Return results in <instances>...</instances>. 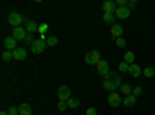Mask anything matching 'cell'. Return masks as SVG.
I'll use <instances>...</instances> for the list:
<instances>
[{
	"label": "cell",
	"instance_id": "cell-1",
	"mask_svg": "<svg viewBox=\"0 0 155 115\" xmlns=\"http://www.w3.org/2000/svg\"><path fill=\"white\" fill-rule=\"evenodd\" d=\"M102 87L109 92H115L116 89L121 87V76L116 72H109V75H106L102 79Z\"/></svg>",
	"mask_w": 155,
	"mask_h": 115
},
{
	"label": "cell",
	"instance_id": "cell-2",
	"mask_svg": "<svg viewBox=\"0 0 155 115\" xmlns=\"http://www.w3.org/2000/svg\"><path fill=\"white\" fill-rule=\"evenodd\" d=\"M84 61L88 64V66H95V64H98L101 61V55H99V52H96V50H92V52L85 53Z\"/></svg>",
	"mask_w": 155,
	"mask_h": 115
},
{
	"label": "cell",
	"instance_id": "cell-3",
	"mask_svg": "<svg viewBox=\"0 0 155 115\" xmlns=\"http://www.w3.org/2000/svg\"><path fill=\"white\" fill-rule=\"evenodd\" d=\"M8 22L9 25H12V27H20V25L23 23V16H20L19 12H9V16H8Z\"/></svg>",
	"mask_w": 155,
	"mask_h": 115
},
{
	"label": "cell",
	"instance_id": "cell-4",
	"mask_svg": "<svg viewBox=\"0 0 155 115\" xmlns=\"http://www.w3.org/2000/svg\"><path fill=\"white\" fill-rule=\"evenodd\" d=\"M45 48H47V42H45V41L36 39V41H34V44L31 45V52H33L34 55H41Z\"/></svg>",
	"mask_w": 155,
	"mask_h": 115
},
{
	"label": "cell",
	"instance_id": "cell-5",
	"mask_svg": "<svg viewBox=\"0 0 155 115\" xmlns=\"http://www.w3.org/2000/svg\"><path fill=\"white\" fill-rule=\"evenodd\" d=\"M58 98L59 101H68L71 98V93H70V89L67 86H61L59 90H58Z\"/></svg>",
	"mask_w": 155,
	"mask_h": 115
},
{
	"label": "cell",
	"instance_id": "cell-6",
	"mask_svg": "<svg viewBox=\"0 0 155 115\" xmlns=\"http://www.w3.org/2000/svg\"><path fill=\"white\" fill-rule=\"evenodd\" d=\"M27 30H25V27H16L14 30H12V37H14L16 41H25V37H27Z\"/></svg>",
	"mask_w": 155,
	"mask_h": 115
},
{
	"label": "cell",
	"instance_id": "cell-7",
	"mask_svg": "<svg viewBox=\"0 0 155 115\" xmlns=\"http://www.w3.org/2000/svg\"><path fill=\"white\" fill-rule=\"evenodd\" d=\"M129 16H130V9H129L127 6H118V8H116V11H115V17H116V19L124 20V19H127Z\"/></svg>",
	"mask_w": 155,
	"mask_h": 115
},
{
	"label": "cell",
	"instance_id": "cell-8",
	"mask_svg": "<svg viewBox=\"0 0 155 115\" xmlns=\"http://www.w3.org/2000/svg\"><path fill=\"white\" fill-rule=\"evenodd\" d=\"M107 101H109V106L110 107H118L120 104H121V95H118L116 92H112L110 95H109V98H107Z\"/></svg>",
	"mask_w": 155,
	"mask_h": 115
},
{
	"label": "cell",
	"instance_id": "cell-9",
	"mask_svg": "<svg viewBox=\"0 0 155 115\" xmlns=\"http://www.w3.org/2000/svg\"><path fill=\"white\" fill-rule=\"evenodd\" d=\"M3 45H5V48L6 50H9V52H14V50L17 48V41L14 39V37H5V39H3Z\"/></svg>",
	"mask_w": 155,
	"mask_h": 115
},
{
	"label": "cell",
	"instance_id": "cell-10",
	"mask_svg": "<svg viewBox=\"0 0 155 115\" xmlns=\"http://www.w3.org/2000/svg\"><path fill=\"white\" fill-rule=\"evenodd\" d=\"M96 70H98V73L99 75H102V76H106V75H109V62L107 61H99L98 64H96Z\"/></svg>",
	"mask_w": 155,
	"mask_h": 115
},
{
	"label": "cell",
	"instance_id": "cell-11",
	"mask_svg": "<svg viewBox=\"0 0 155 115\" xmlns=\"http://www.w3.org/2000/svg\"><path fill=\"white\" fill-rule=\"evenodd\" d=\"M12 56H14L16 61H23L25 58H27V50L22 48V47H17L14 52H12Z\"/></svg>",
	"mask_w": 155,
	"mask_h": 115
},
{
	"label": "cell",
	"instance_id": "cell-12",
	"mask_svg": "<svg viewBox=\"0 0 155 115\" xmlns=\"http://www.w3.org/2000/svg\"><path fill=\"white\" fill-rule=\"evenodd\" d=\"M116 3L112 2V0H106L104 3H102V9H104V12H112V14H115V11H116Z\"/></svg>",
	"mask_w": 155,
	"mask_h": 115
},
{
	"label": "cell",
	"instance_id": "cell-13",
	"mask_svg": "<svg viewBox=\"0 0 155 115\" xmlns=\"http://www.w3.org/2000/svg\"><path fill=\"white\" fill-rule=\"evenodd\" d=\"M112 36L115 37V39H118V37L123 36L124 33V28H123V25H112V30H110Z\"/></svg>",
	"mask_w": 155,
	"mask_h": 115
},
{
	"label": "cell",
	"instance_id": "cell-14",
	"mask_svg": "<svg viewBox=\"0 0 155 115\" xmlns=\"http://www.w3.org/2000/svg\"><path fill=\"white\" fill-rule=\"evenodd\" d=\"M123 104H124L126 107H132V106H135V104H137V96H134L132 93H130V95H127V96L123 100Z\"/></svg>",
	"mask_w": 155,
	"mask_h": 115
},
{
	"label": "cell",
	"instance_id": "cell-15",
	"mask_svg": "<svg viewBox=\"0 0 155 115\" xmlns=\"http://www.w3.org/2000/svg\"><path fill=\"white\" fill-rule=\"evenodd\" d=\"M19 115H31V106L27 103H22L19 106Z\"/></svg>",
	"mask_w": 155,
	"mask_h": 115
},
{
	"label": "cell",
	"instance_id": "cell-16",
	"mask_svg": "<svg viewBox=\"0 0 155 115\" xmlns=\"http://www.w3.org/2000/svg\"><path fill=\"white\" fill-rule=\"evenodd\" d=\"M129 73H130V75L134 76V78H138V76H140L141 73H143V72H141L140 66H137V64H132V66L129 67Z\"/></svg>",
	"mask_w": 155,
	"mask_h": 115
},
{
	"label": "cell",
	"instance_id": "cell-17",
	"mask_svg": "<svg viewBox=\"0 0 155 115\" xmlns=\"http://www.w3.org/2000/svg\"><path fill=\"white\" fill-rule=\"evenodd\" d=\"M25 30H27V33L33 34L34 31H37V30H39V27H37V23H36L34 20H30L27 25H25Z\"/></svg>",
	"mask_w": 155,
	"mask_h": 115
},
{
	"label": "cell",
	"instance_id": "cell-18",
	"mask_svg": "<svg viewBox=\"0 0 155 115\" xmlns=\"http://www.w3.org/2000/svg\"><path fill=\"white\" fill-rule=\"evenodd\" d=\"M124 62H127L129 66L135 64V55H134V52H126L124 53Z\"/></svg>",
	"mask_w": 155,
	"mask_h": 115
},
{
	"label": "cell",
	"instance_id": "cell-19",
	"mask_svg": "<svg viewBox=\"0 0 155 115\" xmlns=\"http://www.w3.org/2000/svg\"><path fill=\"white\" fill-rule=\"evenodd\" d=\"M120 89H121V93H123V95H126V96H127V95H130V93H132V90H134V87H132L130 84H127V83L121 84V87H120Z\"/></svg>",
	"mask_w": 155,
	"mask_h": 115
},
{
	"label": "cell",
	"instance_id": "cell-20",
	"mask_svg": "<svg viewBox=\"0 0 155 115\" xmlns=\"http://www.w3.org/2000/svg\"><path fill=\"white\" fill-rule=\"evenodd\" d=\"M115 14H112V12H104V16H102V20H104L106 23H110V25H113V22H115Z\"/></svg>",
	"mask_w": 155,
	"mask_h": 115
},
{
	"label": "cell",
	"instance_id": "cell-21",
	"mask_svg": "<svg viewBox=\"0 0 155 115\" xmlns=\"http://www.w3.org/2000/svg\"><path fill=\"white\" fill-rule=\"evenodd\" d=\"M11 59H14V56H12V52H9V50H5V52L2 53V61H3V62H9Z\"/></svg>",
	"mask_w": 155,
	"mask_h": 115
},
{
	"label": "cell",
	"instance_id": "cell-22",
	"mask_svg": "<svg viewBox=\"0 0 155 115\" xmlns=\"http://www.w3.org/2000/svg\"><path fill=\"white\" fill-rule=\"evenodd\" d=\"M67 104H68V107H70V109H74V107H78V106L81 104V101L78 100V98H70V100L67 101Z\"/></svg>",
	"mask_w": 155,
	"mask_h": 115
},
{
	"label": "cell",
	"instance_id": "cell-23",
	"mask_svg": "<svg viewBox=\"0 0 155 115\" xmlns=\"http://www.w3.org/2000/svg\"><path fill=\"white\" fill-rule=\"evenodd\" d=\"M143 75L146 76V78H153V76H155V70H153V67H146V69L143 70Z\"/></svg>",
	"mask_w": 155,
	"mask_h": 115
},
{
	"label": "cell",
	"instance_id": "cell-24",
	"mask_svg": "<svg viewBox=\"0 0 155 115\" xmlns=\"http://www.w3.org/2000/svg\"><path fill=\"white\" fill-rule=\"evenodd\" d=\"M58 42H59V39L56 36H50L48 39H47V45L48 47H54V45H58Z\"/></svg>",
	"mask_w": 155,
	"mask_h": 115
},
{
	"label": "cell",
	"instance_id": "cell-25",
	"mask_svg": "<svg viewBox=\"0 0 155 115\" xmlns=\"http://www.w3.org/2000/svg\"><path fill=\"white\" fill-rule=\"evenodd\" d=\"M129 67H130V66H129L127 62H124V61L118 64V70H120L121 73H124V72H129Z\"/></svg>",
	"mask_w": 155,
	"mask_h": 115
},
{
	"label": "cell",
	"instance_id": "cell-26",
	"mask_svg": "<svg viewBox=\"0 0 155 115\" xmlns=\"http://www.w3.org/2000/svg\"><path fill=\"white\" fill-rule=\"evenodd\" d=\"M141 93H143V89H141L140 86H137V87H134V90H132V95L134 96H141Z\"/></svg>",
	"mask_w": 155,
	"mask_h": 115
},
{
	"label": "cell",
	"instance_id": "cell-27",
	"mask_svg": "<svg viewBox=\"0 0 155 115\" xmlns=\"http://www.w3.org/2000/svg\"><path fill=\"white\" fill-rule=\"evenodd\" d=\"M126 39L124 37H118V39H116V47H120V48H124L126 47Z\"/></svg>",
	"mask_w": 155,
	"mask_h": 115
},
{
	"label": "cell",
	"instance_id": "cell-28",
	"mask_svg": "<svg viewBox=\"0 0 155 115\" xmlns=\"http://www.w3.org/2000/svg\"><path fill=\"white\" fill-rule=\"evenodd\" d=\"M33 37H34V36L28 33V34H27V37H25V42H27L28 45H33V44H34V39H33Z\"/></svg>",
	"mask_w": 155,
	"mask_h": 115
},
{
	"label": "cell",
	"instance_id": "cell-29",
	"mask_svg": "<svg viewBox=\"0 0 155 115\" xmlns=\"http://www.w3.org/2000/svg\"><path fill=\"white\" fill-rule=\"evenodd\" d=\"M47 30H48V25H47V23H41V25H39V30H37V31L41 33V34H44Z\"/></svg>",
	"mask_w": 155,
	"mask_h": 115
},
{
	"label": "cell",
	"instance_id": "cell-30",
	"mask_svg": "<svg viewBox=\"0 0 155 115\" xmlns=\"http://www.w3.org/2000/svg\"><path fill=\"white\" fill-rule=\"evenodd\" d=\"M58 107H59V110H65V109L68 107L67 101H59V103H58Z\"/></svg>",
	"mask_w": 155,
	"mask_h": 115
},
{
	"label": "cell",
	"instance_id": "cell-31",
	"mask_svg": "<svg viewBox=\"0 0 155 115\" xmlns=\"http://www.w3.org/2000/svg\"><path fill=\"white\" fill-rule=\"evenodd\" d=\"M9 115H19V107H14V106H11L9 110H8Z\"/></svg>",
	"mask_w": 155,
	"mask_h": 115
},
{
	"label": "cell",
	"instance_id": "cell-32",
	"mask_svg": "<svg viewBox=\"0 0 155 115\" xmlns=\"http://www.w3.org/2000/svg\"><path fill=\"white\" fill-rule=\"evenodd\" d=\"M129 0H116V6H127Z\"/></svg>",
	"mask_w": 155,
	"mask_h": 115
},
{
	"label": "cell",
	"instance_id": "cell-33",
	"mask_svg": "<svg viewBox=\"0 0 155 115\" xmlns=\"http://www.w3.org/2000/svg\"><path fill=\"white\" fill-rule=\"evenodd\" d=\"M135 6H137V2H135V0H129V3H127V8L132 11V9H134Z\"/></svg>",
	"mask_w": 155,
	"mask_h": 115
},
{
	"label": "cell",
	"instance_id": "cell-34",
	"mask_svg": "<svg viewBox=\"0 0 155 115\" xmlns=\"http://www.w3.org/2000/svg\"><path fill=\"white\" fill-rule=\"evenodd\" d=\"M85 115H96V109L95 107H88L87 112H85Z\"/></svg>",
	"mask_w": 155,
	"mask_h": 115
},
{
	"label": "cell",
	"instance_id": "cell-35",
	"mask_svg": "<svg viewBox=\"0 0 155 115\" xmlns=\"http://www.w3.org/2000/svg\"><path fill=\"white\" fill-rule=\"evenodd\" d=\"M0 115H9L8 112H0Z\"/></svg>",
	"mask_w": 155,
	"mask_h": 115
},
{
	"label": "cell",
	"instance_id": "cell-36",
	"mask_svg": "<svg viewBox=\"0 0 155 115\" xmlns=\"http://www.w3.org/2000/svg\"><path fill=\"white\" fill-rule=\"evenodd\" d=\"M153 70H155V67H153Z\"/></svg>",
	"mask_w": 155,
	"mask_h": 115
}]
</instances>
